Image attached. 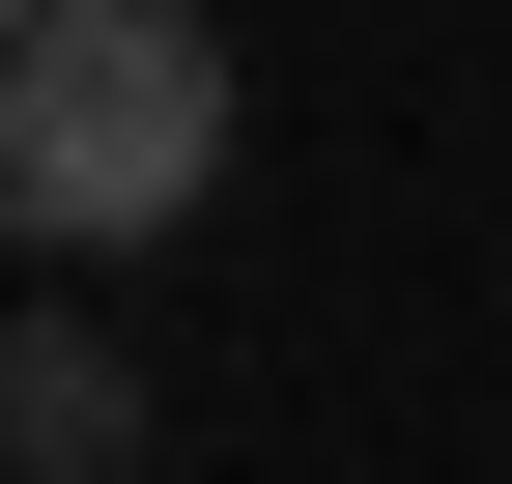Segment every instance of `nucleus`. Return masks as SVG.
Returning <instances> with one entry per match:
<instances>
[{
  "label": "nucleus",
  "mask_w": 512,
  "mask_h": 484,
  "mask_svg": "<svg viewBox=\"0 0 512 484\" xmlns=\"http://www.w3.org/2000/svg\"><path fill=\"white\" fill-rule=\"evenodd\" d=\"M200 171H228V29L200 0H29V57H0V228L86 285L143 228H200Z\"/></svg>",
  "instance_id": "obj_1"
},
{
  "label": "nucleus",
  "mask_w": 512,
  "mask_h": 484,
  "mask_svg": "<svg viewBox=\"0 0 512 484\" xmlns=\"http://www.w3.org/2000/svg\"><path fill=\"white\" fill-rule=\"evenodd\" d=\"M143 456V342L57 285V314H0V484H114Z\"/></svg>",
  "instance_id": "obj_2"
}]
</instances>
